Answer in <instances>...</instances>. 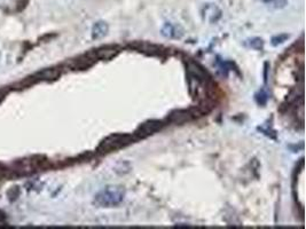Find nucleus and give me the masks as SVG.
Instances as JSON below:
<instances>
[{
    "label": "nucleus",
    "mask_w": 306,
    "mask_h": 229,
    "mask_svg": "<svg viewBox=\"0 0 306 229\" xmlns=\"http://www.w3.org/2000/svg\"><path fill=\"white\" fill-rule=\"evenodd\" d=\"M125 197V191L121 187H107L96 194L94 204L99 208H114L120 205Z\"/></svg>",
    "instance_id": "obj_1"
},
{
    "label": "nucleus",
    "mask_w": 306,
    "mask_h": 229,
    "mask_svg": "<svg viewBox=\"0 0 306 229\" xmlns=\"http://www.w3.org/2000/svg\"><path fill=\"white\" fill-rule=\"evenodd\" d=\"M134 137L129 134H115L106 139L104 142H101L99 147V152L105 153H110L112 150H117L122 148V147H125L131 142H133Z\"/></svg>",
    "instance_id": "obj_2"
},
{
    "label": "nucleus",
    "mask_w": 306,
    "mask_h": 229,
    "mask_svg": "<svg viewBox=\"0 0 306 229\" xmlns=\"http://www.w3.org/2000/svg\"><path fill=\"white\" fill-rule=\"evenodd\" d=\"M202 17L209 23H217L221 18V11L214 4H205L201 11Z\"/></svg>",
    "instance_id": "obj_3"
},
{
    "label": "nucleus",
    "mask_w": 306,
    "mask_h": 229,
    "mask_svg": "<svg viewBox=\"0 0 306 229\" xmlns=\"http://www.w3.org/2000/svg\"><path fill=\"white\" fill-rule=\"evenodd\" d=\"M162 122L160 121H151V122H147V123L142 124L141 126L138 128L137 131V136L139 137H147V136H151V134L155 133L158 130H161L162 127Z\"/></svg>",
    "instance_id": "obj_4"
},
{
    "label": "nucleus",
    "mask_w": 306,
    "mask_h": 229,
    "mask_svg": "<svg viewBox=\"0 0 306 229\" xmlns=\"http://www.w3.org/2000/svg\"><path fill=\"white\" fill-rule=\"evenodd\" d=\"M118 49L116 47H102V48L96 49L94 52H90L92 54L93 58L95 60H110L112 58H115L118 54Z\"/></svg>",
    "instance_id": "obj_5"
},
{
    "label": "nucleus",
    "mask_w": 306,
    "mask_h": 229,
    "mask_svg": "<svg viewBox=\"0 0 306 229\" xmlns=\"http://www.w3.org/2000/svg\"><path fill=\"white\" fill-rule=\"evenodd\" d=\"M196 117V112L193 110H178L176 112H172L170 115V119L171 122L176 124H181V123H185V122H189L190 119L195 118Z\"/></svg>",
    "instance_id": "obj_6"
},
{
    "label": "nucleus",
    "mask_w": 306,
    "mask_h": 229,
    "mask_svg": "<svg viewBox=\"0 0 306 229\" xmlns=\"http://www.w3.org/2000/svg\"><path fill=\"white\" fill-rule=\"evenodd\" d=\"M162 34L168 38H181L183 36V29L179 26L173 23H165L162 28Z\"/></svg>",
    "instance_id": "obj_7"
},
{
    "label": "nucleus",
    "mask_w": 306,
    "mask_h": 229,
    "mask_svg": "<svg viewBox=\"0 0 306 229\" xmlns=\"http://www.w3.org/2000/svg\"><path fill=\"white\" fill-rule=\"evenodd\" d=\"M60 76V70L59 69H44V70L39 71L38 74H36V79L37 80H53L56 79Z\"/></svg>",
    "instance_id": "obj_8"
},
{
    "label": "nucleus",
    "mask_w": 306,
    "mask_h": 229,
    "mask_svg": "<svg viewBox=\"0 0 306 229\" xmlns=\"http://www.w3.org/2000/svg\"><path fill=\"white\" fill-rule=\"evenodd\" d=\"M108 24L106 22H96L92 28V38L93 39H101L108 32Z\"/></svg>",
    "instance_id": "obj_9"
},
{
    "label": "nucleus",
    "mask_w": 306,
    "mask_h": 229,
    "mask_svg": "<svg viewBox=\"0 0 306 229\" xmlns=\"http://www.w3.org/2000/svg\"><path fill=\"white\" fill-rule=\"evenodd\" d=\"M188 71L193 77H195V79L205 80L208 77V72L205 70H203V68L199 67L198 63H195V62H189Z\"/></svg>",
    "instance_id": "obj_10"
},
{
    "label": "nucleus",
    "mask_w": 306,
    "mask_h": 229,
    "mask_svg": "<svg viewBox=\"0 0 306 229\" xmlns=\"http://www.w3.org/2000/svg\"><path fill=\"white\" fill-rule=\"evenodd\" d=\"M136 47L139 49L140 52L146 53V54H149V55L161 54V47L153 45V44H139V45H136Z\"/></svg>",
    "instance_id": "obj_11"
},
{
    "label": "nucleus",
    "mask_w": 306,
    "mask_h": 229,
    "mask_svg": "<svg viewBox=\"0 0 306 229\" xmlns=\"http://www.w3.org/2000/svg\"><path fill=\"white\" fill-rule=\"evenodd\" d=\"M260 1L275 9H281V8L286 7V5L288 4L287 0H260Z\"/></svg>",
    "instance_id": "obj_12"
},
{
    "label": "nucleus",
    "mask_w": 306,
    "mask_h": 229,
    "mask_svg": "<svg viewBox=\"0 0 306 229\" xmlns=\"http://www.w3.org/2000/svg\"><path fill=\"white\" fill-rule=\"evenodd\" d=\"M288 38H289L288 34H280V36L273 37V38H272V45H273V46L280 45V44H282L283 42H286V40L288 39Z\"/></svg>",
    "instance_id": "obj_13"
},
{
    "label": "nucleus",
    "mask_w": 306,
    "mask_h": 229,
    "mask_svg": "<svg viewBox=\"0 0 306 229\" xmlns=\"http://www.w3.org/2000/svg\"><path fill=\"white\" fill-rule=\"evenodd\" d=\"M5 95H6V91L5 90H0V102H1L2 100H4Z\"/></svg>",
    "instance_id": "obj_14"
},
{
    "label": "nucleus",
    "mask_w": 306,
    "mask_h": 229,
    "mask_svg": "<svg viewBox=\"0 0 306 229\" xmlns=\"http://www.w3.org/2000/svg\"><path fill=\"white\" fill-rule=\"evenodd\" d=\"M4 218H5V216H4V214H2V213H1V212H0V224H1V222H2V220H4Z\"/></svg>",
    "instance_id": "obj_15"
},
{
    "label": "nucleus",
    "mask_w": 306,
    "mask_h": 229,
    "mask_svg": "<svg viewBox=\"0 0 306 229\" xmlns=\"http://www.w3.org/2000/svg\"><path fill=\"white\" fill-rule=\"evenodd\" d=\"M0 58H1V55H0Z\"/></svg>",
    "instance_id": "obj_16"
}]
</instances>
